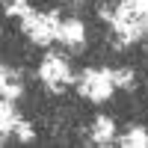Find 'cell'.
<instances>
[{
	"label": "cell",
	"instance_id": "obj_4",
	"mask_svg": "<svg viewBox=\"0 0 148 148\" xmlns=\"http://www.w3.org/2000/svg\"><path fill=\"white\" fill-rule=\"evenodd\" d=\"M39 74H42V80L51 86L53 92H59V86H62V83H71V80H74L71 71H68V65H65L59 56H47L45 62H42V71H39Z\"/></svg>",
	"mask_w": 148,
	"mask_h": 148
},
{
	"label": "cell",
	"instance_id": "obj_6",
	"mask_svg": "<svg viewBox=\"0 0 148 148\" xmlns=\"http://www.w3.org/2000/svg\"><path fill=\"white\" fill-rule=\"evenodd\" d=\"M0 92H3V98H18L21 95V80H18V71H3L0 74Z\"/></svg>",
	"mask_w": 148,
	"mask_h": 148
},
{
	"label": "cell",
	"instance_id": "obj_14",
	"mask_svg": "<svg viewBox=\"0 0 148 148\" xmlns=\"http://www.w3.org/2000/svg\"><path fill=\"white\" fill-rule=\"evenodd\" d=\"M145 27H148V24H145Z\"/></svg>",
	"mask_w": 148,
	"mask_h": 148
},
{
	"label": "cell",
	"instance_id": "obj_3",
	"mask_svg": "<svg viewBox=\"0 0 148 148\" xmlns=\"http://www.w3.org/2000/svg\"><path fill=\"white\" fill-rule=\"evenodd\" d=\"M80 92L86 98H92V101L110 98V92H113V77H110V71H86L83 80H80Z\"/></svg>",
	"mask_w": 148,
	"mask_h": 148
},
{
	"label": "cell",
	"instance_id": "obj_2",
	"mask_svg": "<svg viewBox=\"0 0 148 148\" xmlns=\"http://www.w3.org/2000/svg\"><path fill=\"white\" fill-rule=\"evenodd\" d=\"M24 30L39 45H47L56 36V30H59V18H56V12H47V15H36L33 12L30 18H24Z\"/></svg>",
	"mask_w": 148,
	"mask_h": 148
},
{
	"label": "cell",
	"instance_id": "obj_7",
	"mask_svg": "<svg viewBox=\"0 0 148 148\" xmlns=\"http://www.w3.org/2000/svg\"><path fill=\"white\" fill-rule=\"evenodd\" d=\"M15 125H18V116L9 104V98H3V107H0V133H3V142H6V133L15 130Z\"/></svg>",
	"mask_w": 148,
	"mask_h": 148
},
{
	"label": "cell",
	"instance_id": "obj_1",
	"mask_svg": "<svg viewBox=\"0 0 148 148\" xmlns=\"http://www.w3.org/2000/svg\"><path fill=\"white\" fill-rule=\"evenodd\" d=\"M101 18H107L110 24L116 27V33L121 36L125 42H133V39H139L142 30H145V24L136 18V12H133L127 3H121L119 12H110V9H101Z\"/></svg>",
	"mask_w": 148,
	"mask_h": 148
},
{
	"label": "cell",
	"instance_id": "obj_11",
	"mask_svg": "<svg viewBox=\"0 0 148 148\" xmlns=\"http://www.w3.org/2000/svg\"><path fill=\"white\" fill-rule=\"evenodd\" d=\"M110 77H113V83H119V86H130L133 83V71H110Z\"/></svg>",
	"mask_w": 148,
	"mask_h": 148
},
{
	"label": "cell",
	"instance_id": "obj_8",
	"mask_svg": "<svg viewBox=\"0 0 148 148\" xmlns=\"http://www.w3.org/2000/svg\"><path fill=\"white\" fill-rule=\"evenodd\" d=\"M121 145H125V148H145L148 145V133L142 127H133L127 136H121Z\"/></svg>",
	"mask_w": 148,
	"mask_h": 148
},
{
	"label": "cell",
	"instance_id": "obj_12",
	"mask_svg": "<svg viewBox=\"0 0 148 148\" xmlns=\"http://www.w3.org/2000/svg\"><path fill=\"white\" fill-rule=\"evenodd\" d=\"M125 3L136 12V15H148V0H125Z\"/></svg>",
	"mask_w": 148,
	"mask_h": 148
},
{
	"label": "cell",
	"instance_id": "obj_13",
	"mask_svg": "<svg viewBox=\"0 0 148 148\" xmlns=\"http://www.w3.org/2000/svg\"><path fill=\"white\" fill-rule=\"evenodd\" d=\"M15 130H18V136H21V139H33V127L27 125V121H18Z\"/></svg>",
	"mask_w": 148,
	"mask_h": 148
},
{
	"label": "cell",
	"instance_id": "obj_5",
	"mask_svg": "<svg viewBox=\"0 0 148 148\" xmlns=\"http://www.w3.org/2000/svg\"><path fill=\"white\" fill-rule=\"evenodd\" d=\"M56 39L59 42H65L71 47H77L83 42V24L80 21H68V24H59V30H56Z\"/></svg>",
	"mask_w": 148,
	"mask_h": 148
},
{
	"label": "cell",
	"instance_id": "obj_9",
	"mask_svg": "<svg viewBox=\"0 0 148 148\" xmlns=\"http://www.w3.org/2000/svg\"><path fill=\"white\" fill-rule=\"evenodd\" d=\"M110 139H113V121H110V119H98V125H95V142L98 145H110Z\"/></svg>",
	"mask_w": 148,
	"mask_h": 148
},
{
	"label": "cell",
	"instance_id": "obj_10",
	"mask_svg": "<svg viewBox=\"0 0 148 148\" xmlns=\"http://www.w3.org/2000/svg\"><path fill=\"white\" fill-rule=\"evenodd\" d=\"M6 15H21V18H30L33 12H30V6L24 3V0H12V3L6 6Z\"/></svg>",
	"mask_w": 148,
	"mask_h": 148
}]
</instances>
